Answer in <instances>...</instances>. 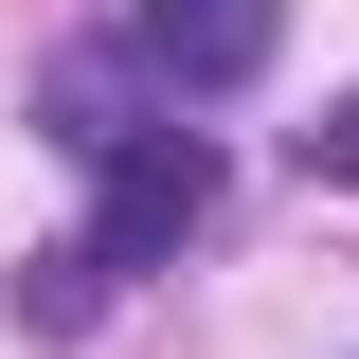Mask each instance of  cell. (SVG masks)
I'll return each mask as SVG.
<instances>
[{"mask_svg": "<svg viewBox=\"0 0 359 359\" xmlns=\"http://www.w3.org/2000/svg\"><path fill=\"white\" fill-rule=\"evenodd\" d=\"M198 216H216V144H198V126H126V144H108V198H90V233H72V252L126 287V269H162Z\"/></svg>", "mask_w": 359, "mask_h": 359, "instance_id": "6da1fadb", "label": "cell"}, {"mask_svg": "<svg viewBox=\"0 0 359 359\" xmlns=\"http://www.w3.org/2000/svg\"><path fill=\"white\" fill-rule=\"evenodd\" d=\"M126 36L162 54L180 90H252V72H269V36H287V0H126Z\"/></svg>", "mask_w": 359, "mask_h": 359, "instance_id": "7a4b0ae2", "label": "cell"}, {"mask_svg": "<svg viewBox=\"0 0 359 359\" xmlns=\"http://www.w3.org/2000/svg\"><path fill=\"white\" fill-rule=\"evenodd\" d=\"M306 180H359V90H341V108L306 126Z\"/></svg>", "mask_w": 359, "mask_h": 359, "instance_id": "3957f363", "label": "cell"}]
</instances>
